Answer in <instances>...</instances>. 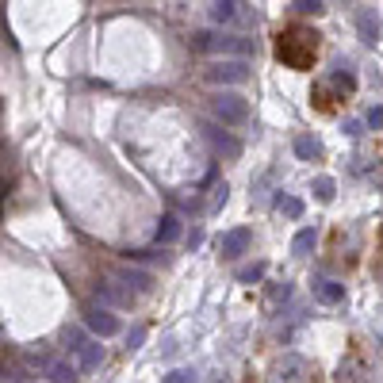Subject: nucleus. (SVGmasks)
<instances>
[{
	"instance_id": "obj_26",
	"label": "nucleus",
	"mask_w": 383,
	"mask_h": 383,
	"mask_svg": "<svg viewBox=\"0 0 383 383\" xmlns=\"http://www.w3.org/2000/svg\"><path fill=\"white\" fill-rule=\"evenodd\" d=\"M368 123H372V127H383V107H372V111H368Z\"/></svg>"
},
{
	"instance_id": "obj_2",
	"label": "nucleus",
	"mask_w": 383,
	"mask_h": 383,
	"mask_svg": "<svg viewBox=\"0 0 383 383\" xmlns=\"http://www.w3.org/2000/svg\"><path fill=\"white\" fill-rule=\"evenodd\" d=\"M318 50V35H306V31H291V35H280V57L287 66L306 69V62L315 57Z\"/></svg>"
},
{
	"instance_id": "obj_12",
	"label": "nucleus",
	"mask_w": 383,
	"mask_h": 383,
	"mask_svg": "<svg viewBox=\"0 0 383 383\" xmlns=\"http://www.w3.org/2000/svg\"><path fill=\"white\" fill-rule=\"evenodd\" d=\"M181 238V215H172V211H165L161 222H157V241L161 246H169V241Z\"/></svg>"
},
{
	"instance_id": "obj_11",
	"label": "nucleus",
	"mask_w": 383,
	"mask_h": 383,
	"mask_svg": "<svg viewBox=\"0 0 383 383\" xmlns=\"http://www.w3.org/2000/svg\"><path fill=\"white\" fill-rule=\"evenodd\" d=\"M315 299L318 303H341L345 299V284H334V280H315Z\"/></svg>"
},
{
	"instance_id": "obj_4",
	"label": "nucleus",
	"mask_w": 383,
	"mask_h": 383,
	"mask_svg": "<svg viewBox=\"0 0 383 383\" xmlns=\"http://www.w3.org/2000/svg\"><path fill=\"white\" fill-rule=\"evenodd\" d=\"M211 111H215V119L226 127H241L249 119V100L238 92H230V88H222V92L211 96Z\"/></svg>"
},
{
	"instance_id": "obj_15",
	"label": "nucleus",
	"mask_w": 383,
	"mask_h": 383,
	"mask_svg": "<svg viewBox=\"0 0 383 383\" xmlns=\"http://www.w3.org/2000/svg\"><path fill=\"white\" fill-rule=\"evenodd\" d=\"M211 19H215V23H234V19H238V0H215Z\"/></svg>"
},
{
	"instance_id": "obj_1",
	"label": "nucleus",
	"mask_w": 383,
	"mask_h": 383,
	"mask_svg": "<svg viewBox=\"0 0 383 383\" xmlns=\"http://www.w3.org/2000/svg\"><path fill=\"white\" fill-rule=\"evenodd\" d=\"M192 50L200 54H222V57H246L253 50V38L246 35H222V31H196L192 35Z\"/></svg>"
},
{
	"instance_id": "obj_17",
	"label": "nucleus",
	"mask_w": 383,
	"mask_h": 383,
	"mask_svg": "<svg viewBox=\"0 0 383 383\" xmlns=\"http://www.w3.org/2000/svg\"><path fill=\"white\" fill-rule=\"evenodd\" d=\"M356 23H360L364 42H375V35H380V19H375L372 12H360V16H356Z\"/></svg>"
},
{
	"instance_id": "obj_27",
	"label": "nucleus",
	"mask_w": 383,
	"mask_h": 383,
	"mask_svg": "<svg viewBox=\"0 0 383 383\" xmlns=\"http://www.w3.org/2000/svg\"><path fill=\"white\" fill-rule=\"evenodd\" d=\"M291 295V284H284V287H272V299H287Z\"/></svg>"
},
{
	"instance_id": "obj_24",
	"label": "nucleus",
	"mask_w": 383,
	"mask_h": 383,
	"mask_svg": "<svg viewBox=\"0 0 383 383\" xmlns=\"http://www.w3.org/2000/svg\"><path fill=\"white\" fill-rule=\"evenodd\" d=\"M146 341V326H134L131 334H127V349H138Z\"/></svg>"
},
{
	"instance_id": "obj_6",
	"label": "nucleus",
	"mask_w": 383,
	"mask_h": 383,
	"mask_svg": "<svg viewBox=\"0 0 383 383\" xmlns=\"http://www.w3.org/2000/svg\"><path fill=\"white\" fill-rule=\"evenodd\" d=\"M111 280L123 287V291H131V295H146V291H153V272H146V268H134V265L111 268Z\"/></svg>"
},
{
	"instance_id": "obj_10",
	"label": "nucleus",
	"mask_w": 383,
	"mask_h": 383,
	"mask_svg": "<svg viewBox=\"0 0 383 383\" xmlns=\"http://www.w3.org/2000/svg\"><path fill=\"white\" fill-rule=\"evenodd\" d=\"M42 368L54 383H77V364L69 360H42Z\"/></svg>"
},
{
	"instance_id": "obj_8",
	"label": "nucleus",
	"mask_w": 383,
	"mask_h": 383,
	"mask_svg": "<svg viewBox=\"0 0 383 383\" xmlns=\"http://www.w3.org/2000/svg\"><path fill=\"white\" fill-rule=\"evenodd\" d=\"M249 246H253V230L249 226H234V230H226V234H219V253L230 261L249 253Z\"/></svg>"
},
{
	"instance_id": "obj_23",
	"label": "nucleus",
	"mask_w": 383,
	"mask_h": 383,
	"mask_svg": "<svg viewBox=\"0 0 383 383\" xmlns=\"http://www.w3.org/2000/svg\"><path fill=\"white\" fill-rule=\"evenodd\" d=\"M299 368H303V364H299L295 356H291V360H284V364H280L276 372H280V380H295V372H299Z\"/></svg>"
},
{
	"instance_id": "obj_20",
	"label": "nucleus",
	"mask_w": 383,
	"mask_h": 383,
	"mask_svg": "<svg viewBox=\"0 0 383 383\" xmlns=\"http://www.w3.org/2000/svg\"><path fill=\"white\" fill-rule=\"evenodd\" d=\"M280 211H284L287 219H299V215H303V200H295V196H280Z\"/></svg>"
},
{
	"instance_id": "obj_3",
	"label": "nucleus",
	"mask_w": 383,
	"mask_h": 383,
	"mask_svg": "<svg viewBox=\"0 0 383 383\" xmlns=\"http://www.w3.org/2000/svg\"><path fill=\"white\" fill-rule=\"evenodd\" d=\"M66 345H69V353H73V360H77V372H96V368L104 364V345L85 337L81 330H69Z\"/></svg>"
},
{
	"instance_id": "obj_22",
	"label": "nucleus",
	"mask_w": 383,
	"mask_h": 383,
	"mask_svg": "<svg viewBox=\"0 0 383 383\" xmlns=\"http://www.w3.org/2000/svg\"><path fill=\"white\" fill-rule=\"evenodd\" d=\"M161 383H196V372H188V368H176V372H169Z\"/></svg>"
},
{
	"instance_id": "obj_16",
	"label": "nucleus",
	"mask_w": 383,
	"mask_h": 383,
	"mask_svg": "<svg viewBox=\"0 0 383 383\" xmlns=\"http://www.w3.org/2000/svg\"><path fill=\"white\" fill-rule=\"evenodd\" d=\"M96 295L107 299V303H115V306L131 303V291H123V287H115V284H96Z\"/></svg>"
},
{
	"instance_id": "obj_7",
	"label": "nucleus",
	"mask_w": 383,
	"mask_h": 383,
	"mask_svg": "<svg viewBox=\"0 0 383 383\" xmlns=\"http://www.w3.org/2000/svg\"><path fill=\"white\" fill-rule=\"evenodd\" d=\"M200 131H203V138H207V142L222 153V157H230V161H234V157H241V142L230 131H222V123H211V119H203Z\"/></svg>"
},
{
	"instance_id": "obj_18",
	"label": "nucleus",
	"mask_w": 383,
	"mask_h": 383,
	"mask_svg": "<svg viewBox=\"0 0 383 383\" xmlns=\"http://www.w3.org/2000/svg\"><path fill=\"white\" fill-rule=\"evenodd\" d=\"M261 276H265V261H253V265L238 268V280H241V284H257Z\"/></svg>"
},
{
	"instance_id": "obj_19",
	"label": "nucleus",
	"mask_w": 383,
	"mask_h": 383,
	"mask_svg": "<svg viewBox=\"0 0 383 383\" xmlns=\"http://www.w3.org/2000/svg\"><path fill=\"white\" fill-rule=\"evenodd\" d=\"M334 192H337L334 176H318V181H315V196H318L322 203H330V200H334Z\"/></svg>"
},
{
	"instance_id": "obj_25",
	"label": "nucleus",
	"mask_w": 383,
	"mask_h": 383,
	"mask_svg": "<svg viewBox=\"0 0 383 383\" xmlns=\"http://www.w3.org/2000/svg\"><path fill=\"white\" fill-rule=\"evenodd\" d=\"M219 203H226V184H215V196H211V207H219Z\"/></svg>"
},
{
	"instance_id": "obj_5",
	"label": "nucleus",
	"mask_w": 383,
	"mask_h": 383,
	"mask_svg": "<svg viewBox=\"0 0 383 383\" xmlns=\"http://www.w3.org/2000/svg\"><path fill=\"white\" fill-rule=\"evenodd\" d=\"M203 77H207L211 85H246L249 81V62L246 57H215L207 69H203Z\"/></svg>"
},
{
	"instance_id": "obj_21",
	"label": "nucleus",
	"mask_w": 383,
	"mask_h": 383,
	"mask_svg": "<svg viewBox=\"0 0 383 383\" xmlns=\"http://www.w3.org/2000/svg\"><path fill=\"white\" fill-rule=\"evenodd\" d=\"M291 8H295L299 16H318V12H326V8H322V0H295Z\"/></svg>"
},
{
	"instance_id": "obj_13",
	"label": "nucleus",
	"mask_w": 383,
	"mask_h": 383,
	"mask_svg": "<svg viewBox=\"0 0 383 383\" xmlns=\"http://www.w3.org/2000/svg\"><path fill=\"white\" fill-rule=\"evenodd\" d=\"M295 157H303V161L322 157V142H318L315 134H299V138H295Z\"/></svg>"
},
{
	"instance_id": "obj_14",
	"label": "nucleus",
	"mask_w": 383,
	"mask_h": 383,
	"mask_svg": "<svg viewBox=\"0 0 383 383\" xmlns=\"http://www.w3.org/2000/svg\"><path fill=\"white\" fill-rule=\"evenodd\" d=\"M315 246H318V230L315 226H303L295 234V241H291V253H299V257H303V253H311Z\"/></svg>"
},
{
	"instance_id": "obj_9",
	"label": "nucleus",
	"mask_w": 383,
	"mask_h": 383,
	"mask_svg": "<svg viewBox=\"0 0 383 383\" xmlns=\"http://www.w3.org/2000/svg\"><path fill=\"white\" fill-rule=\"evenodd\" d=\"M85 326L92 330L96 337H115V334H119V318H115L107 306H88V311H85Z\"/></svg>"
}]
</instances>
